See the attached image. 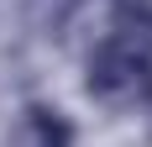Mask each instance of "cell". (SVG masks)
<instances>
[{
	"mask_svg": "<svg viewBox=\"0 0 152 147\" xmlns=\"http://www.w3.org/2000/svg\"><path fill=\"white\" fill-rule=\"evenodd\" d=\"M126 5H137V0H126Z\"/></svg>",
	"mask_w": 152,
	"mask_h": 147,
	"instance_id": "3957f363",
	"label": "cell"
},
{
	"mask_svg": "<svg viewBox=\"0 0 152 147\" xmlns=\"http://www.w3.org/2000/svg\"><path fill=\"white\" fill-rule=\"evenodd\" d=\"M84 89L110 110H131L152 100V53L131 32H110L105 42H94L84 63Z\"/></svg>",
	"mask_w": 152,
	"mask_h": 147,
	"instance_id": "6da1fadb",
	"label": "cell"
},
{
	"mask_svg": "<svg viewBox=\"0 0 152 147\" xmlns=\"http://www.w3.org/2000/svg\"><path fill=\"white\" fill-rule=\"evenodd\" d=\"M5 147H74V121L58 105H26L11 121Z\"/></svg>",
	"mask_w": 152,
	"mask_h": 147,
	"instance_id": "7a4b0ae2",
	"label": "cell"
}]
</instances>
